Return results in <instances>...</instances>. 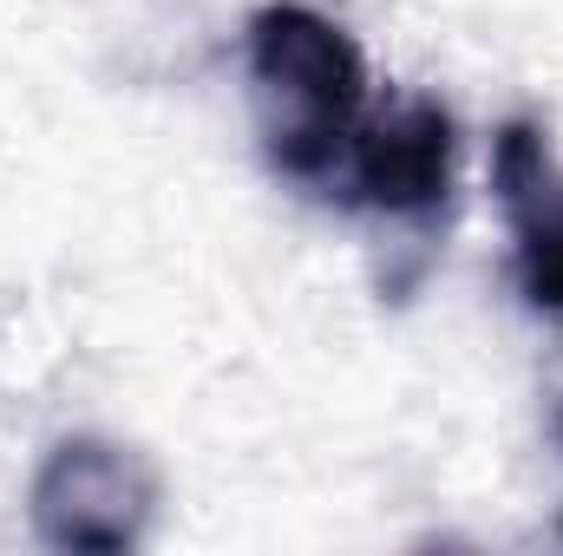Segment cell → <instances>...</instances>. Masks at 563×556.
Here are the masks:
<instances>
[{
    "mask_svg": "<svg viewBox=\"0 0 563 556\" xmlns=\"http://www.w3.org/2000/svg\"><path fill=\"white\" fill-rule=\"evenodd\" d=\"M243 53L269 164L295 184L341 170L354 125L367 119V59L354 33L301 0H269L250 13Z\"/></svg>",
    "mask_w": 563,
    "mask_h": 556,
    "instance_id": "cell-1",
    "label": "cell"
},
{
    "mask_svg": "<svg viewBox=\"0 0 563 556\" xmlns=\"http://www.w3.org/2000/svg\"><path fill=\"white\" fill-rule=\"evenodd\" d=\"M33 537L66 556H125L151 537L157 518V465L139 445L106 432L59 438L26 491Z\"/></svg>",
    "mask_w": 563,
    "mask_h": 556,
    "instance_id": "cell-2",
    "label": "cell"
},
{
    "mask_svg": "<svg viewBox=\"0 0 563 556\" xmlns=\"http://www.w3.org/2000/svg\"><path fill=\"white\" fill-rule=\"evenodd\" d=\"M347 197L374 216L394 223H426L452 197L459 170V132L439 99H400L374 119L354 125L347 138Z\"/></svg>",
    "mask_w": 563,
    "mask_h": 556,
    "instance_id": "cell-3",
    "label": "cell"
},
{
    "mask_svg": "<svg viewBox=\"0 0 563 556\" xmlns=\"http://www.w3.org/2000/svg\"><path fill=\"white\" fill-rule=\"evenodd\" d=\"M505 216H511V236H518V288H525V301L563 314V190H558V177L538 184L531 197H518Z\"/></svg>",
    "mask_w": 563,
    "mask_h": 556,
    "instance_id": "cell-4",
    "label": "cell"
},
{
    "mask_svg": "<svg viewBox=\"0 0 563 556\" xmlns=\"http://www.w3.org/2000/svg\"><path fill=\"white\" fill-rule=\"evenodd\" d=\"M551 445L563 452V400H558V413H551Z\"/></svg>",
    "mask_w": 563,
    "mask_h": 556,
    "instance_id": "cell-5",
    "label": "cell"
}]
</instances>
